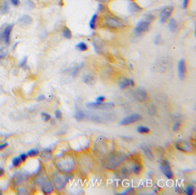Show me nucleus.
Segmentation results:
<instances>
[{
	"label": "nucleus",
	"instance_id": "2eb2a0df",
	"mask_svg": "<svg viewBox=\"0 0 196 195\" xmlns=\"http://www.w3.org/2000/svg\"><path fill=\"white\" fill-rule=\"evenodd\" d=\"M28 175L25 174L23 173H16L14 175V182L15 184H23L25 181H26L28 179Z\"/></svg>",
	"mask_w": 196,
	"mask_h": 195
},
{
	"label": "nucleus",
	"instance_id": "79ce46f5",
	"mask_svg": "<svg viewBox=\"0 0 196 195\" xmlns=\"http://www.w3.org/2000/svg\"><path fill=\"white\" fill-rule=\"evenodd\" d=\"M17 193H23V194H26L28 193V192L26 191V189L23 188V187H19L18 190H17Z\"/></svg>",
	"mask_w": 196,
	"mask_h": 195
},
{
	"label": "nucleus",
	"instance_id": "09e8293b",
	"mask_svg": "<svg viewBox=\"0 0 196 195\" xmlns=\"http://www.w3.org/2000/svg\"><path fill=\"white\" fill-rule=\"evenodd\" d=\"M189 3H190V0H183V7L185 9H186L188 7V5H189Z\"/></svg>",
	"mask_w": 196,
	"mask_h": 195
},
{
	"label": "nucleus",
	"instance_id": "a211bd4d",
	"mask_svg": "<svg viewBox=\"0 0 196 195\" xmlns=\"http://www.w3.org/2000/svg\"><path fill=\"white\" fill-rule=\"evenodd\" d=\"M142 171H143V164L139 161H135L134 163L132 164L131 172L134 173L135 175H140Z\"/></svg>",
	"mask_w": 196,
	"mask_h": 195
},
{
	"label": "nucleus",
	"instance_id": "ea45409f",
	"mask_svg": "<svg viewBox=\"0 0 196 195\" xmlns=\"http://www.w3.org/2000/svg\"><path fill=\"white\" fill-rule=\"evenodd\" d=\"M19 157H20L22 163H25L27 161V159H28V155H27V153H21V155H19Z\"/></svg>",
	"mask_w": 196,
	"mask_h": 195
},
{
	"label": "nucleus",
	"instance_id": "423d86ee",
	"mask_svg": "<svg viewBox=\"0 0 196 195\" xmlns=\"http://www.w3.org/2000/svg\"><path fill=\"white\" fill-rule=\"evenodd\" d=\"M86 107L88 108H92V109H99V110H110L115 108V104L113 102H102V103H98V102H89L86 104Z\"/></svg>",
	"mask_w": 196,
	"mask_h": 195
},
{
	"label": "nucleus",
	"instance_id": "c85d7f7f",
	"mask_svg": "<svg viewBox=\"0 0 196 195\" xmlns=\"http://www.w3.org/2000/svg\"><path fill=\"white\" fill-rule=\"evenodd\" d=\"M136 131L139 134H149L151 130L149 127H146V126H138L136 127Z\"/></svg>",
	"mask_w": 196,
	"mask_h": 195
},
{
	"label": "nucleus",
	"instance_id": "37998d69",
	"mask_svg": "<svg viewBox=\"0 0 196 195\" xmlns=\"http://www.w3.org/2000/svg\"><path fill=\"white\" fill-rule=\"evenodd\" d=\"M7 146H8V143H7V142H4V143H1V144H0V151H2V150H4V149H5Z\"/></svg>",
	"mask_w": 196,
	"mask_h": 195
},
{
	"label": "nucleus",
	"instance_id": "9d476101",
	"mask_svg": "<svg viewBox=\"0 0 196 195\" xmlns=\"http://www.w3.org/2000/svg\"><path fill=\"white\" fill-rule=\"evenodd\" d=\"M174 12V7L168 5L162 8V10L159 13V22L161 23H164L168 21V19L171 17L172 14Z\"/></svg>",
	"mask_w": 196,
	"mask_h": 195
},
{
	"label": "nucleus",
	"instance_id": "603ef678",
	"mask_svg": "<svg viewBox=\"0 0 196 195\" xmlns=\"http://www.w3.org/2000/svg\"><path fill=\"white\" fill-rule=\"evenodd\" d=\"M99 3H101V4H106V3H108V2H109V1H111V0H97Z\"/></svg>",
	"mask_w": 196,
	"mask_h": 195
},
{
	"label": "nucleus",
	"instance_id": "8fccbe9b",
	"mask_svg": "<svg viewBox=\"0 0 196 195\" xmlns=\"http://www.w3.org/2000/svg\"><path fill=\"white\" fill-rule=\"evenodd\" d=\"M5 169L3 168V167H0V178L1 177H3L4 175H5Z\"/></svg>",
	"mask_w": 196,
	"mask_h": 195
},
{
	"label": "nucleus",
	"instance_id": "6e6552de",
	"mask_svg": "<svg viewBox=\"0 0 196 195\" xmlns=\"http://www.w3.org/2000/svg\"><path fill=\"white\" fill-rule=\"evenodd\" d=\"M151 27V23H149L148 22L145 21L144 19L143 20H140L138 23L136 25L134 28V33L136 35H142L143 33L148 32L150 30Z\"/></svg>",
	"mask_w": 196,
	"mask_h": 195
},
{
	"label": "nucleus",
	"instance_id": "dca6fc26",
	"mask_svg": "<svg viewBox=\"0 0 196 195\" xmlns=\"http://www.w3.org/2000/svg\"><path fill=\"white\" fill-rule=\"evenodd\" d=\"M99 15L98 13H95L92 15V16H91V20L89 22V26H90V29H91V30H96L98 27V25H99Z\"/></svg>",
	"mask_w": 196,
	"mask_h": 195
},
{
	"label": "nucleus",
	"instance_id": "49530a36",
	"mask_svg": "<svg viewBox=\"0 0 196 195\" xmlns=\"http://www.w3.org/2000/svg\"><path fill=\"white\" fill-rule=\"evenodd\" d=\"M44 99H45V95L44 94H41L36 98V101H43Z\"/></svg>",
	"mask_w": 196,
	"mask_h": 195
},
{
	"label": "nucleus",
	"instance_id": "a19ab883",
	"mask_svg": "<svg viewBox=\"0 0 196 195\" xmlns=\"http://www.w3.org/2000/svg\"><path fill=\"white\" fill-rule=\"evenodd\" d=\"M161 41H162L161 35H160V34H157V35H156V37H155L154 43H155V44L158 45V44H160V43H161Z\"/></svg>",
	"mask_w": 196,
	"mask_h": 195
},
{
	"label": "nucleus",
	"instance_id": "7c9ffc66",
	"mask_svg": "<svg viewBox=\"0 0 196 195\" xmlns=\"http://www.w3.org/2000/svg\"><path fill=\"white\" fill-rule=\"evenodd\" d=\"M26 153H27V155H28V157H32L33 158V157L38 156V155H40V151L37 148H34V149H30Z\"/></svg>",
	"mask_w": 196,
	"mask_h": 195
},
{
	"label": "nucleus",
	"instance_id": "4be33fe9",
	"mask_svg": "<svg viewBox=\"0 0 196 195\" xmlns=\"http://www.w3.org/2000/svg\"><path fill=\"white\" fill-rule=\"evenodd\" d=\"M140 148L142 149L143 152H144V153L146 156V158H148L151 161L154 160V158H155L154 153H153V152L151 151V149L147 146V145H146L145 144H142V145H140Z\"/></svg>",
	"mask_w": 196,
	"mask_h": 195
},
{
	"label": "nucleus",
	"instance_id": "39448f33",
	"mask_svg": "<svg viewBox=\"0 0 196 195\" xmlns=\"http://www.w3.org/2000/svg\"><path fill=\"white\" fill-rule=\"evenodd\" d=\"M174 146L178 151L185 153H194L195 150L193 144L188 140H185V139L177 140L174 144Z\"/></svg>",
	"mask_w": 196,
	"mask_h": 195
},
{
	"label": "nucleus",
	"instance_id": "393cba45",
	"mask_svg": "<svg viewBox=\"0 0 196 195\" xmlns=\"http://www.w3.org/2000/svg\"><path fill=\"white\" fill-rule=\"evenodd\" d=\"M167 26H168V29H169L170 32L172 33H174L176 30H177V27H178V23L177 21L175 20V18H169L167 21Z\"/></svg>",
	"mask_w": 196,
	"mask_h": 195
},
{
	"label": "nucleus",
	"instance_id": "a878e982",
	"mask_svg": "<svg viewBox=\"0 0 196 195\" xmlns=\"http://www.w3.org/2000/svg\"><path fill=\"white\" fill-rule=\"evenodd\" d=\"M62 36H63V38L68 39V40L72 38V32L70 31V29L68 26H64L63 28H62Z\"/></svg>",
	"mask_w": 196,
	"mask_h": 195
},
{
	"label": "nucleus",
	"instance_id": "b1692460",
	"mask_svg": "<svg viewBox=\"0 0 196 195\" xmlns=\"http://www.w3.org/2000/svg\"><path fill=\"white\" fill-rule=\"evenodd\" d=\"M82 81L84 82V83L88 84V85H93L94 83H95L96 81V79L95 77H94L93 74L91 73H87L85 74L83 77H82Z\"/></svg>",
	"mask_w": 196,
	"mask_h": 195
},
{
	"label": "nucleus",
	"instance_id": "4468645a",
	"mask_svg": "<svg viewBox=\"0 0 196 195\" xmlns=\"http://www.w3.org/2000/svg\"><path fill=\"white\" fill-rule=\"evenodd\" d=\"M135 98L139 102H145L147 98V92L144 87H138L135 91Z\"/></svg>",
	"mask_w": 196,
	"mask_h": 195
},
{
	"label": "nucleus",
	"instance_id": "864d4df0",
	"mask_svg": "<svg viewBox=\"0 0 196 195\" xmlns=\"http://www.w3.org/2000/svg\"><path fill=\"white\" fill-rule=\"evenodd\" d=\"M18 43H15V44L14 45V47H13V50H15V47L17 46V44H18Z\"/></svg>",
	"mask_w": 196,
	"mask_h": 195
},
{
	"label": "nucleus",
	"instance_id": "a18cd8bd",
	"mask_svg": "<svg viewBox=\"0 0 196 195\" xmlns=\"http://www.w3.org/2000/svg\"><path fill=\"white\" fill-rule=\"evenodd\" d=\"M25 3H27V7H28L29 8H34V4L33 3L31 0H26V1H25Z\"/></svg>",
	"mask_w": 196,
	"mask_h": 195
},
{
	"label": "nucleus",
	"instance_id": "ddd939ff",
	"mask_svg": "<svg viewBox=\"0 0 196 195\" xmlns=\"http://www.w3.org/2000/svg\"><path fill=\"white\" fill-rule=\"evenodd\" d=\"M40 187H41L42 192L44 194H51L54 192V185H52V181L49 180L48 178L43 182Z\"/></svg>",
	"mask_w": 196,
	"mask_h": 195
},
{
	"label": "nucleus",
	"instance_id": "e433bc0d",
	"mask_svg": "<svg viewBox=\"0 0 196 195\" xmlns=\"http://www.w3.org/2000/svg\"><path fill=\"white\" fill-rule=\"evenodd\" d=\"M54 117L57 119H62V111H61L60 109H56L55 111H54Z\"/></svg>",
	"mask_w": 196,
	"mask_h": 195
},
{
	"label": "nucleus",
	"instance_id": "412c9836",
	"mask_svg": "<svg viewBox=\"0 0 196 195\" xmlns=\"http://www.w3.org/2000/svg\"><path fill=\"white\" fill-rule=\"evenodd\" d=\"M127 10L131 14H136V13H138V12H141L143 10V8L139 5H138L136 2H131V3L128 4Z\"/></svg>",
	"mask_w": 196,
	"mask_h": 195
},
{
	"label": "nucleus",
	"instance_id": "c9c22d12",
	"mask_svg": "<svg viewBox=\"0 0 196 195\" xmlns=\"http://www.w3.org/2000/svg\"><path fill=\"white\" fill-rule=\"evenodd\" d=\"M7 49L5 47H0V61L5 58V57H7Z\"/></svg>",
	"mask_w": 196,
	"mask_h": 195
},
{
	"label": "nucleus",
	"instance_id": "bb28decb",
	"mask_svg": "<svg viewBox=\"0 0 196 195\" xmlns=\"http://www.w3.org/2000/svg\"><path fill=\"white\" fill-rule=\"evenodd\" d=\"M75 48L77 49L79 52H87L89 50V45L85 42H80L75 45Z\"/></svg>",
	"mask_w": 196,
	"mask_h": 195
},
{
	"label": "nucleus",
	"instance_id": "c756f323",
	"mask_svg": "<svg viewBox=\"0 0 196 195\" xmlns=\"http://www.w3.org/2000/svg\"><path fill=\"white\" fill-rule=\"evenodd\" d=\"M21 164H22V161H21V159L19 156H15L12 159V165H13L14 167L18 168V167L21 166Z\"/></svg>",
	"mask_w": 196,
	"mask_h": 195
},
{
	"label": "nucleus",
	"instance_id": "cd10ccee",
	"mask_svg": "<svg viewBox=\"0 0 196 195\" xmlns=\"http://www.w3.org/2000/svg\"><path fill=\"white\" fill-rule=\"evenodd\" d=\"M85 113H84L82 110H77L76 113L74 114V119H75L77 121H82L84 119H85Z\"/></svg>",
	"mask_w": 196,
	"mask_h": 195
},
{
	"label": "nucleus",
	"instance_id": "9b49d317",
	"mask_svg": "<svg viewBox=\"0 0 196 195\" xmlns=\"http://www.w3.org/2000/svg\"><path fill=\"white\" fill-rule=\"evenodd\" d=\"M14 28V23H10V25H7V26L4 28L3 32L1 33V39L4 42L5 45H9L10 44V41H11V33H12V30Z\"/></svg>",
	"mask_w": 196,
	"mask_h": 195
},
{
	"label": "nucleus",
	"instance_id": "3c124183",
	"mask_svg": "<svg viewBox=\"0 0 196 195\" xmlns=\"http://www.w3.org/2000/svg\"><path fill=\"white\" fill-rule=\"evenodd\" d=\"M136 85V82H135V80H133V79L130 78V87H135Z\"/></svg>",
	"mask_w": 196,
	"mask_h": 195
},
{
	"label": "nucleus",
	"instance_id": "f8f14e48",
	"mask_svg": "<svg viewBox=\"0 0 196 195\" xmlns=\"http://www.w3.org/2000/svg\"><path fill=\"white\" fill-rule=\"evenodd\" d=\"M187 73V66H186V61L185 59H181L177 63V75L181 80H183Z\"/></svg>",
	"mask_w": 196,
	"mask_h": 195
},
{
	"label": "nucleus",
	"instance_id": "58836bf2",
	"mask_svg": "<svg viewBox=\"0 0 196 195\" xmlns=\"http://www.w3.org/2000/svg\"><path fill=\"white\" fill-rule=\"evenodd\" d=\"M105 101H106V97L103 95L98 96L95 99V102H98V103H102V102H105Z\"/></svg>",
	"mask_w": 196,
	"mask_h": 195
},
{
	"label": "nucleus",
	"instance_id": "7ed1b4c3",
	"mask_svg": "<svg viewBox=\"0 0 196 195\" xmlns=\"http://www.w3.org/2000/svg\"><path fill=\"white\" fill-rule=\"evenodd\" d=\"M72 173H63L59 172V171L52 173V176H51V181H52L54 189L58 191L65 189L66 185L72 179Z\"/></svg>",
	"mask_w": 196,
	"mask_h": 195
},
{
	"label": "nucleus",
	"instance_id": "1a4fd4ad",
	"mask_svg": "<svg viewBox=\"0 0 196 195\" xmlns=\"http://www.w3.org/2000/svg\"><path fill=\"white\" fill-rule=\"evenodd\" d=\"M142 116L138 113H133L130 114V115L125 117L124 119H122L119 122V125L121 126H129L133 123H136V122H138L142 119Z\"/></svg>",
	"mask_w": 196,
	"mask_h": 195
},
{
	"label": "nucleus",
	"instance_id": "4c0bfd02",
	"mask_svg": "<svg viewBox=\"0 0 196 195\" xmlns=\"http://www.w3.org/2000/svg\"><path fill=\"white\" fill-rule=\"evenodd\" d=\"M26 64H27V56H25L22 60H21L20 63H19V67H21V68H25V67L26 66Z\"/></svg>",
	"mask_w": 196,
	"mask_h": 195
},
{
	"label": "nucleus",
	"instance_id": "0eeeda50",
	"mask_svg": "<svg viewBox=\"0 0 196 195\" xmlns=\"http://www.w3.org/2000/svg\"><path fill=\"white\" fill-rule=\"evenodd\" d=\"M159 168H160V171L163 173V174H164L168 180H172V179H174V173L173 172V170H172L171 164H170V163L168 162L167 160L163 159V160L161 161V163H160Z\"/></svg>",
	"mask_w": 196,
	"mask_h": 195
},
{
	"label": "nucleus",
	"instance_id": "5fc2aeb1",
	"mask_svg": "<svg viewBox=\"0 0 196 195\" xmlns=\"http://www.w3.org/2000/svg\"><path fill=\"white\" fill-rule=\"evenodd\" d=\"M0 41H1V33H0Z\"/></svg>",
	"mask_w": 196,
	"mask_h": 195
},
{
	"label": "nucleus",
	"instance_id": "f3484780",
	"mask_svg": "<svg viewBox=\"0 0 196 195\" xmlns=\"http://www.w3.org/2000/svg\"><path fill=\"white\" fill-rule=\"evenodd\" d=\"M17 23L20 25H23V26H27V25H31L33 23V18L28 15H23L20 18H18Z\"/></svg>",
	"mask_w": 196,
	"mask_h": 195
},
{
	"label": "nucleus",
	"instance_id": "aec40b11",
	"mask_svg": "<svg viewBox=\"0 0 196 195\" xmlns=\"http://www.w3.org/2000/svg\"><path fill=\"white\" fill-rule=\"evenodd\" d=\"M117 84H118L119 88H121V90H127V88L130 87V79L126 78V77H122V78H120L118 80Z\"/></svg>",
	"mask_w": 196,
	"mask_h": 195
},
{
	"label": "nucleus",
	"instance_id": "f257e3e1",
	"mask_svg": "<svg viewBox=\"0 0 196 195\" xmlns=\"http://www.w3.org/2000/svg\"><path fill=\"white\" fill-rule=\"evenodd\" d=\"M54 165L57 171L63 173H72L77 169L75 157L69 153H62L55 157Z\"/></svg>",
	"mask_w": 196,
	"mask_h": 195
},
{
	"label": "nucleus",
	"instance_id": "2f4dec72",
	"mask_svg": "<svg viewBox=\"0 0 196 195\" xmlns=\"http://www.w3.org/2000/svg\"><path fill=\"white\" fill-rule=\"evenodd\" d=\"M183 192L187 195H193L195 192V187L193 185H188V186L185 187Z\"/></svg>",
	"mask_w": 196,
	"mask_h": 195
},
{
	"label": "nucleus",
	"instance_id": "6ab92c4d",
	"mask_svg": "<svg viewBox=\"0 0 196 195\" xmlns=\"http://www.w3.org/2000/svg\"><path fill=\"white\" fill-rule=\"evenodd\" d=\"M40 155L42 157V159L45 161H49L52 159V150L51 149V147H46L44 148L42 152H40Z\"/></svg>",
	"mask_w": 196,
	"mask_h": 195
},
{
	"label": "nucleus",
	"instance_id": "f704fd0d",
	"mask_svg": "<svg viewBox=\"0 0 196 195\" xmlns=\"http://www.w3.org/2000/svg\"><path fill=\"white\" fill-rule=\"evenodd\" d=\"M180 128H181V121H175L174 123L173 127H172V130H173V132L179 131Z\"/></svg>",
	"mask_w": 196,
	"mask_h": 195
},
{
	"label": "nucleus",
	"instance_id": "20e7f679",
	"mask_svg": "<svg viewBox=\"0 0 196 195\" xmlns=\"http://www.w3.org/2000/svg\"><path fill=\"white\" fill-rule=\"evenodd\" d=\"M102 25L109 30H119L126 26V21L115 15H107L104 17Z\"/></svg>",
	"mask_w": 196,
	"mask_h": 195
},
{
	"label": "nucleus",
	"instance_id": "5701e85b",
	"mask_svg": "<svg viewBox=\"0 0 196 195\" xmlns=\"http://www.w3.org/2000/svg\"><path fill=\"white\" fill-rule=\"evenodd\" d=\"M10 10V5H9L8 0H3L0 4V14L5 15Z\"/></svg>",
	"mask_w": 196,
	"mask_h": 195
},
{
	"label": "nucleus",
	"instance_id": "72a5a7b5",
	"mask_svg": "<svg viewBox=\"0 0 196 195\" xmlns=\"http://www.w3.org/2000/svg\"><path fill=\"white\" fill-rule=\"evenodd\" d=\"M155 19H156V17H155L154 15H152V14H147V15L145 16L144 20L146 21V22H148L149 23H152L153 22H154Z\"/></svg>",
	"mask_w": 196,
	"mask_h": 195
},
{
	"label": "nucleus",
	"instance_id": "f03ea898",
	"mask_svg": "<svg viewBox=\"0 0 196 195\" xmlns=\"http://www.w3.org/2000/svg\"><path fill=\"white\" fill-rule=\"evenodd\" d=\"M127 159V155L122 153H110L104 158V167L110 171H115Z\"/></svg>",
	"mask_w": 196,
	"mask_h": 195
},
{
	"label": "nucleus",
	"instance_id": "de8ad7c7",
	"mask_svg": "<svg viewBox=\"0 0 196 195\" xmlns=\"http://www.w3.org/2000/svg\"><path fill=\"white\" fill-rule=\"evenodd\" d=\"M135 192V191H134V188L130 187V188H128L127 190L125 191V192H121V194H128V193H130V192Z\"/></svg>",
	"mask_w": 196,
	"mask_h": 195
},
{
	"label": "nucleus",
	"instance_id": "c03bdc74",
	"mask_svg": "<svg viewBox=\"0 0 196 195\" xmlns=\"http://www.w3.org/2000/svg\"><path fill=\"white\" fill-rule=\"evenodd\" d=\"M14 7H18L20 5V0H9Z\"/></svg>",
	"mask_w": 196,
	"mask_h": 195
},
{
	"label": "nucleus",
	"instance_id": "473e14b6",
	"mask_svg": "<svg viewBox=\"0 0 196 195\" xmlns=\"http://www.w3.org/2000/svg\"><path fill=\"white\" fill-rule=\"evenodd\" d=\"M41 117H42L43 121L48 122V121H50L51 119H52V116H51L49 113H47V112H42V113H41Z\"/></svg>",
	"mask_w": 196,
	"mask_h": 195
},
{
	"label": "nucleus",
	"instance_id": "6e6d98bb",
	"mask_svg": "<svg viewBox=\"0 0 196 195\" xmlns=\"http://www.w3.org/2000/svg\"><path fill=\"white\" fill-rule=\"evenodd\" d=\"M128 1H131V2H133V1H134V0H128Z\"/></svg>",
	"mask_w": 196,
	"mask_h": 195
}]
</instances>
